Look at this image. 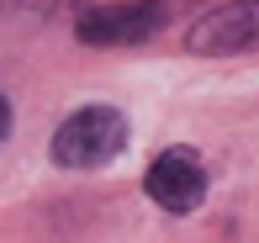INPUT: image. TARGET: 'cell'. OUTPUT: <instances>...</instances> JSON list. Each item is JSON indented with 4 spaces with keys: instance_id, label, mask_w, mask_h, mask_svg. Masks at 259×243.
<instances>
[{
    "instance_id": "6da1fadb",
    "label": "cell",
    "mask_w": 259,
    "mask_h": 243,
    "mask_svg": "<svg viewBox=\"0 0 259 243\" xmlns=\"http://www.w3.org/2000/svg\"><path fill=\"white\" fill-rule=\"evenodd\" d=\"M127 148V117L116 106H79L53 132V164L58 169H96L111 164Z\"/></svg>"
},
{
    "instance_id": "7a4b0ae2",
    "label": "cell",
    "mask_w": 259,
    "mask_h": 243,
    "mask_svg": "<svg viewBox=\"0 0 259 243\" xmlns=\"http://www.w3.org/2000/svg\"><path fill=\"white\" fill-rule=\"evenodd\" d=\"M169 21V0H122V6H85L74 16V37L90 48H133L148 42Z\"/></svg>"
},
{
    "instance_id": "3957f363",
    "label": "cell",
    "mask_w": 259,
    "mask_h": 243,
    "mask_svg": "<svg viewBox=\"0 0 259 243\" xmlns=\"http://www.w3.org/2000/svg\"><path fill=\"white\" fill-rule=\"evenodd\" d=\"M185 53H201V59L259 53V0H228V6L196 16L185 32Z\"/></svg>"
},
{
    "instance_id": "277c9868",
    "label": "cell",
    "mask_w": 259,
    "mask_h": 243,
    "mask_svg": "<svg viewBox=\"0 0 259 243\" xmlns=\"http://www.w3.org/2000/svg\"><path fill=\"white\" fill-rule=\"evenodd\" d=\"M143 190L164 212H196L201 196H206V169H201V159H196L191 148H164L154 164H148Z\"/></svg>"
}]
</instances>
